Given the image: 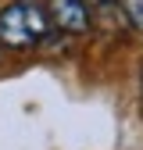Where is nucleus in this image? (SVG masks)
I'll return each mask as SVG.
<instances>
[{
    "mask_svg": "<svg viewBox=\"0 0 143 150\" xmlns=\"http://www.w3.org/2000/svg\"><path fill=\"white\" fill-rule=\"evenodd\" d=\"M122 7H125V18H129V25L143 36V0H122Z\"/></svg>",
    "mask_w": 143,
    "mask_h": 150,
    "instance_id": "4",
    "label": "nucleus"
},
{
    "mask_svg": "<svg viewBox=\"0 0 143 150\" xmlns=\"http://www.w3.org/2000/svg\"><path fill=\"white\" fill-rule=\"evenodd\" d=\"M93 25L100 36H107V40H129V18H125V7L122 0H97L93 7Z\"/></svg>",
    "mask_w": 143,
    "mask_h": 150,
    "instance_id": "3",
    "label": "nucleus"
},
{
    "mask_svg": "<svg viewBox=\"0 0 143 150\" xmlns=\"http://www.w3.org/2000/svg\"><path fill=\"white\" fill-rule=\"evenodd\" d=\"M47 14H50L54 32L86 36L93 29V7H89V0H47Z\"/></svg>",
    "mask_w": 143,
    "mask_h": 150,
    "instance_id": "2",
    "label": "nucleus"
},
{
    "mask_svg": "<svg viewBox=\"0 0 143 150\" xmlns=\"http://www.w3.org/2000/svg\"><path fill=\"white\" fill-rule=\"evenodd\" d=\"M139 111H143V68H139Z\"/></svg>",
    "mask_w": 143,
    "mask_h": 150,
    "instance_id": "5",
    "label": "nucleus"
},
{
    "mask_svg": "<svg viewBox=\"0 0 143 150\" xmlns=\"http://www.w3.org/2000/svg\"><path fill=\"white\" fill-rule=\"evenodd\" d=\"M54 36L47 4L40 0H11L0 11V47L4 50H32Z\"/></svg>",
    "mask_w": 143,
    "mask_h": 150,
    "instance_id": "1",
    "label": "nucleus"
},
{
    "mask_svg": "<svg viewBox=\"0 0 143 150\" xmlns=\"http://www.w3.org/2000/svg\"><path fill=\"white\" fill-rule=\"evenodd\" d=\"M0 50H4V47H0Z\"/></svg>",
    "mask_w": 143,
    "mask_h": 150,
    "instance_id": "6",
    "label": "nucleus"
}]
</instances>
